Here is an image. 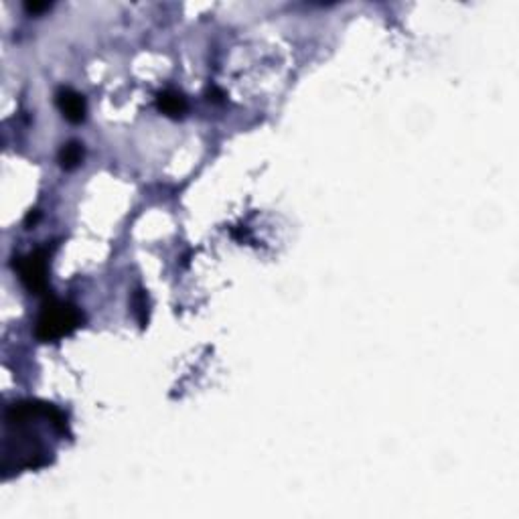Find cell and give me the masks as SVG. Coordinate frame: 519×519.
I'll list each match as a JSON object with an SVG mask.
<instances>
[{
  "instance_id": "277c9868",
  "label": "cell",
  "mask_w": 519,
  "mask_h": 519,
  "mask_svg": "<svg viewBox=\"0 0 519 519\" xmlns=\"http://www.w3.org/2000/svg\"><path fill=\"white\" fill-rule=\"evenodd\" d=\"M157 108H159V112H163L169 118H181L187 112V100L178 91L165 89V91L157 93Z\"/></svg>"
},
{
  "instance_id": "52a82bcc",
  "label": "cell",
  "mask_w": 519,
  "mask_h": 519,
  "mask_svg": "<svg viewBox=\"0 0 519 519\" xmlns=\"http://www.w3.org/2000/svg\"><path fill=\"white\" fill-rule=\"evenodd\" d=\"M51 4L49 2H25V10L29 14H41L45 10H49Z\"/></svg>"
},
{
  "instance_id": "ba28073f",
  "label": "cell",
  "mask_w": 519,
  "mask_h": 519,
  "mask_svg": "<svg viewBox=\"0 0 519 519\" xmlns=\"http://www.w3.org/2000/svg\"><path fill=\"white\" fill-rule=\"evenodd\" d=\"M39 217H41V216H39V211H31V214L27 216V219H25V225H27V227L31 229V227H33V225H35V223L39 221Z\"/></svg>"
},
{
  "instance_id": "5b68a950",
  "label": "cell",
  "mask_w": 519,
  "mask_h": 519,
  "mask_svg": "<svg viewBox=\"0 0 519 519\" xmlns=\"http://www.w3.org/2000/svg\"><path fill=\"white\" fill-rule=\"evenodd\" d=\"M82 161H84V144L71 140L61 146V150H59V167L61 169L73 171L82 165Z\"/></svg>"
},
{
  "instance_id": "9c48e42d",
  "label": "cell",
  "mask_w": 519,
  "mask_h": 519,
  "mask_svg": "<svg viewBox=\"0 0 519 519\" xmlns=\"http://www.w3.org/2000/svg\"><path fill=\"white\" fill-rule=\"evenodd\" d=\"M207 95H209V100H214V102H221V97H223V91H219L217 87H211V89L207 91Z\"/></svg>"
},
{
  "instance_id": "7a4b0ae2",
  "label": "cell",
  "mask_w": 519,
  "mask_h": 519,
  "mask_svg": "<svg viewBox=\"0 0 519 519\" xmlns=\"http://www.w3.org/2000/svg\"><path fill=\"white\" fill-rule=\"evenodd\" d=\"M14 270L19 272L21 282L25 284V288L33 295H43L49 286V252L47 248H39L23 258L14 262Z\"/></svg>"
},
{
  "instance_id": "6da1fadb",
  "label": "cell",
  "mask_w": 519,
  "mask_h": 519,
  "mask_svg": "<svg viewBox=\"0 0 519 519\" xmlns=\"http://www.w3.org/2000/svg\"><path fill=\"white\" fill-rule=\"evenodd\" d=\"M84 323L78 306L61 301H47L35 323V337L41 343H55L63 337H69Z\"/></svg>"
},
{
  "instance_id": "8992f818",
  "label": "cell",
  "mask_w": 519,
  "mask_h": 519,
  "mask_svg": "<svg viewBox=\"0 0 519 519\" xmlns=\"http://www.w3.org/2000/svg\"><path fill=\"white\" fill-rule=\"evenodd\" d=\"M132 308H134V314L140 323V327L144 329L146 323H148V297L142 288H138L134 295H132Z\"/></svg>"
},
{
  "instance_id": "3957f363",
  "label": "cell",
  "mask_w": 519,
  "mask_h": 519,
  "mask_svg": "<svg viewBox=\"0 0 519 519\" xmlns=\"http://www.w3.org/2000/svg\"><path fill=\"white\" fill-rule=\"evenodd\" d=\"M55 104L61 112V116L71 122V124H80L86 120V100L82 93H78L76 89L71 87H61L57 93H55Z\"/></svg>"
}]
</instances>
